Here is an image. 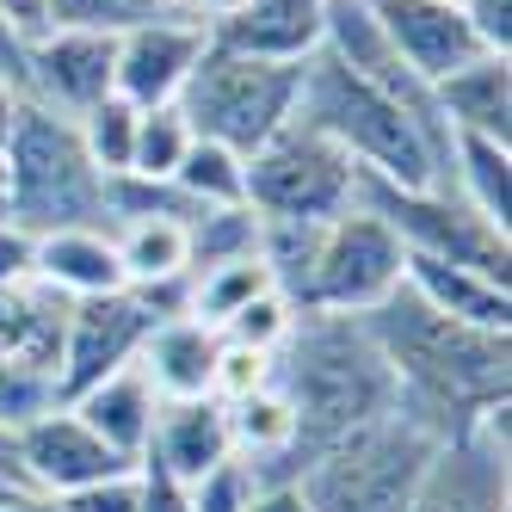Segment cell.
<instances>
[{
    "label": "cell",
    "mask_w": 512,
    "mask_h": 512,
    "mask_svg": "<svg viewBox=\"0 0 512 512\" xmlns=\"http://www.w3.org/2000/svg\"><path fill=\"white\" fill-rule=\"evenodd\" d=\"M62 408H75L105 445H112L118 457L142 463V451H149V438H155V414H161V395L155 383L142 377V364H124V371L112 377H99L93 389H81L75 401H62Z\"/></svg>",
    "instance_id": "20"
},
{
    "label": "cell",
    "mask_w": 512,
    "mask_h": 512,
    "mask_svg": "<svg viewBox=\"0 0 512 512\" xmlns=\"http://www.w3.org/2000/svg\"><path fill=\"white\" fill-rule=\"evenodd\" d=\"M0 192H7V161H0Z\"/></svg>",
    "instance_id": "47"
},
{
    "label": "cell",
    "mask_w": 512,
    "mask_h": 512,
    "mask_svg": "<svg viewBox=\"0 0 512 512\" xmlns=\"http://www.w3.org/2000/svg\"><path fill=\"white\" fill-rule=\"evenodd\" d=\"M75 136H81V149L87 161L105 173V179H118L130 173V142H136V105H124L118 93L112 99H99L93 112L75 118Z\"/></svg>",
    "instance_id": "28"
},
{
    "label": "cell",
    "mask_w": 512,
    "mask_h": 512,
    "mask_svg": "<svg viewBox=\"0 0 512 512\" xmlns=\"http://www.w3.org/2000/svg\"><path fill=\"white\" fill-rule=\"evenodd\" d=\"M241 7V0H186V13L198 19V25H216V19H229Z\"/></svg>",
    "instance_id": "44"
},
{
    "label": "cell",
    "mask_w": 512,
    "mask_h": 512,
    "mask_svg": "<svg viewBox=\"0 0 512 512\" xmlns=\"http://www.w3.org/2000/svg\"><path fill=\"white\" fill-rule=\"evenodd\" d=\"M297 303L284 297V290H260V297L253 303H241L223 327H216V334L223 340H235V346H253V352H278L284 340H290V327H297Z\"/></svg>",
    "instance_id": "30"
},
{
    "label": "cell",
    "mask_w": 512,
    "mask_h": 512,
    "mask_svg": "<svg viewBox=\"0 0 512 512\" xmlns=\"http://www.w3.org/2000/svg\"><path fill=\"white\" fill-rule=\"evenodd\" d=\"M31 284H44L62 303H87V297H112V290H124V266H118L112 229L31 235Z\"/></svg>",
    "instance_id": "17"
},
{
    "label": "cell",
    "mask_w": 512,
    "mask_h": 512,
    "mask_svg": "<svg viewBox=\"0 0 512 512\" xmlns=\"http://www.w3.org/2000/svg\"><path fill=\"white\" fill-rule=\"evenodd\" d=\"M136 512H192V488H179L173 475H161L155 463H142V506Z\"/></svg>",
    "instance_id": "37"
},
{
    "label": "cell",
    "mask_w": 512,
    "mask_h": 512,
    "mask_svg": "<svg viewBox=\"0 0 512 512\" xmlns=\"http://www.w3.org/2000/svg\"><path fill=\"white\" fill-rule=\"evenodd\" d=\"M142 463H155L161 475H173L179 488H198L204 475L229 469L235 463V445H229V414L223 401L210 395H192V401H161L155 414V438Z\"/></svg>",
    "instance_id": "16"
},
{
    "label": "cell",
    "mask_w": 512,
    "mask_h": 512,
    "mask_svg": "<svg viewBox=\"0 0 512 512\" xmlns=\"http://www.w3.org/2000/svg\"><path fill=\"white\" fill-rule=\"evenodd\" d=\"M216 346L223 334L192 315H173V321H155L149 340H142L136 364L142 377L155 383L161 401H192V395H210V371H216Z\"/></svg>",
    "instance_id": "22"
},
{
    "label": "cell",
    "mask_w": 512,
    "mask_h": 512,
    "mask_svg": "<svg viewBox=\"0 0 512 512\" xmlns=\"http://www.w3.org/2000/svg\"><path fill=\"white\" fill-rule=\"evenodd\" d=\"M112 62H118V31L99 25L38 31L25 44V99L50 105L62 118H81L99 99H112Z\"/></svg>",
    "instance_id": "12"
},
{
    "label": "cell",
    "mask_w": 512,
    "mask_h": 512,
    "mask_svg": "<svg viewBox=\"0 0 512 512\" xmlns=\"http://www.w3.org/2000/svg\"><path fill=\"white\" fill-rule=\"evenodd\" d=\"M50 408H62L56 377L50 371H31V364L0 358V432H19V426H31V420L50 414Z\"/></svg>",
    "instance_id": "31"
},
{
    "label": "cell",
    "mask_w": 512,
    "mask_h": 512,
    "mask_svg": "<svg viewBox=\"0 0 512 512\" xmlns=\"http://www.w3.org/2000/svg\"><path fill=\"white\" fill-rule=\"evenodd\" d=\"M75 25H99L93 0H44V31H75ZM105 31V25H99Z\"/></svg>",
    "instance_id": "40"
},
{
    "label": "cell",
    "mask_w": 512,
    "mask_h": 512,
    "mask_svg": "<svg viewBox=\"0 0 512 512\" xmlns=\"http://www.w3.org/2000/svg\"><path fill=\"white\" fill-rule=\"evenodd\" d=\"M445 438L451 432L438 420H426L408 401H395L371 426H358V432L334 438L327 451H315L309 469L297 475V488L315 512H408L420 494V475Z\"/></svg>",
    "instance_id": "5"
},
{
    "label": "cell",
    "mask_w": 512,
    "mask_h": 512,
    "mask_svg": "<svg viewBox=\"0 0 512 512\" xmlns=\"http://www.w3.org/2000/svg\"><path fill=\"white\" fill-rule=\"evenodd\" d=\"M99 25L105 31H130V25H149V19H192L186 0H93Z\"/></svg>",
    "instance_id": "35"
},
{
    "label": "cell",
    "mask_w": 512,
    "mask_h": 512,
    "mask_svg": "<svg viewBox=\"0 0 512 512\" xmlns=\"http://www.w3.org/2000/svg\"><path fill=\"white\" fill-rule=\"evenodd\" d=\"M457 13L488 56H512V0H457Z\"/></svg>",
    "instance_id": "34"
},
{
    "label": "cell",
    "mask_w": 512,
    "mask_h": 512,
    "mask_svg": "<svg viewBox=\"0 0 512 512\" xmlns=\"http://www.w3.org/2000/svg\"><path fill=\"white\" fill-rule=\"evenodd\" d=\"M506 408L512 401L475 414L457 438L432 451L408 512H506Z\"/></svg>",
    "instance_id": "10"
},
{
    "label": "cell",
    "mask_w": 512,
    "mask_h": 512,
    "mask_svg": "<svg viewBox=\"0 0 512 512\" xmlns=\"http://www.w3.org/2000/svg\"><path fill=\"white\" fill-rule=\"evenodd\" d=\"M31 278V235L13 229L7 216H0V290L7 284H25Z\"/></svg>",
    "instance_id": "38"
},
{
    "label": "cell",
    "mask_w": 512,
    "mask_h": 512,
    "mask_svg": "<svg viewBox=\"0 0 512 512\" xmlns=\"http://www.w3.org/2000/svg\"><path fill=\"white\" fill-rule=\"evenodd\" d=\"M260 290H272V272L260 253L247 260H223V266H198L192 272V290H186V315L204 321V327H223L241 303H253Z\"/></svg>",
    "instance_id": "25"
},
{
    "label": "cell",
    "mask_w": 512,
    "mask_h": 512,
    "mask_svg": "<svg viewBox=\"0 0 512 512\" xmlns=\"http://www.w3.org/2000/svg\"><path fill=\"white\" fill-rule=\"evenodd\" d=\"M327 0H241L229 19L210 25V44L266 56V62H309L321 50Z\"/></svg>",
    "instance_id": "18"
},
{
    "label": "cell",
    "mask_w": 512,
    "mask_h": 512,
    "mask_svg": "<svg viewBox=\"0 0 512 512\" xmlns=\"http://www.w3.org/2000/svg\"><path fill=\"white\" fill-rule=\"evenodd\" d=\"M272 383V352H253V346H235V340H223L216 346V371H210V401H241V395H253V389H266Z\"/></svg>",
    "instance_id": "32"
},
{
    "label": "cell",
    "mask_w": 512,
    "mask_h": 512,
    "mask_svg": "<svg viewBox=\"0 0 512 512\" xmlns=\"http://www.w3.org/2000/svg\"><path fill=\"white\" fill-rule=\"evenodd\" d=\"M371 13L383 25V38L395 44V56L408 62L426 87L457 75L463 62L488 56L482 44H475L469 19L457 13V0H371Z\"/></svg>",
    "instance_id": "15"
},
{
    "label": "cell",
    "mask_w": 512,
    "mask_h": 512,
    "mask_svg": "<svg viewBox=\"0 0 512 512\" xmlns=\"http://www.w3.org/2000/svg\"><path fill=\"white\" fill-rule=\"evenodd\" d=\"M352 204L358 167L303 118H290L247 155V210L260 223H334Z\"/></svg>",
    "instance_id": "7"
},
{
    "label": "cell",
    "mask_w": 512,
    "mask_h": 512,
    "mask_svg": "<svg viewBox=\"0 0 512 512\" xmlns=\"http://www.w3.org/2000/svg\"><path fill=\"white\" fill-rule=\"evenodd\" d=\"M247 512H315L297 482H247Z\"/></svg>",
    "instance_id": "39"
},
{
    "label": "cell",
    "mask_w": 512,
    "mask_h": 512,
    "mask_svg": "<svg viewBox=\"0 0 512 512\" xmlns=\"http://www.w3.org/2000/svg\"><path fill=\"white\" fill-rule=\"evenodd\" d=\"M297 87H303V62H266V56H241L223 44H204L198 68L179 87V118L192 124V136L223 142L241 161L260 149L266 136H278L297 112Z\"/></svg>",
    "instance_id": "6"
},
{
    "label": "cell",
    "mask_w": 512,
    "mask_h": 512,
    "mask_svg": "<svg viewBox=\"0 0 512 512\" xmlns=\"http://www.w3.org/2000/svg\"><path fill=\"white\" fill-rule=\"evenodd\" d=\"M149 303L136 290H112V297H87V303H68V321H62V358H56V395L75 401L81 389H93L99 377L136 364L142 340H149Z\"/></svg>",
    "instance_id": "11"
},
{
    "label": "cell",
    "mask_w": 512,
    "mask_h": 512,
    "mask_svg": "<svg viewBox=\"0 0 512 512\" xmlns=\"http://www.w3.org/2000/svg\"><path fill=\"white\" fill-rule=\"evenodd\" d=\"M192 512H247V475H241V463L204 475V482L192 488Z\"/></svg>",
    "instance_id": "36"
},
{
    "label": "cell",
    "mask_w": 512,
    "mask_h": 512,
    "mask_svg": "<svg viewBox=\"0 0 512 512\" xmlns=\"http://www.w3.org/2000/svg\"><path fill=\"white\" fill-rule=\"evenodd\" d=\"M19 105H25V93H19V81L0 68V142L13 136V124H19Z\"/></svg>",
    "instance_id": "43"
},
{
    "label": "cell",
    "mask_w": 512,
    "mask_h": 512,
    "mask_svg": "<svg viewBox=\"0 0 512 512\" xmlns=\"http://www.w3.org/2000/svg\"><path fill=\"white\" fill-rule=\"evenodd\" d=\"M408 253L401 241L377 223L371 210H346L334 223H321V247H315V278H309V309L327 315H371L389 290L401 284Z\"/></svg>",
    "instance_id": "9"
},
{
    "label": "cell",
    "mask_w": 512,
    "mask_h": 512,
    "mask_svg": "<svg viewBox=\"0 0 512 512\" xmlns=\"http://www.w3.org/2000/svg\"><path fill=\"white\" fill-rule=\"evenodd\" d=\"M56 506L62 512H136L142 506V463L105 475V482H87L75 494H56Z\"/></svg>",
    "instance_id": "33"
},
{
    "label": "cell",
    "mask_w": 512,
    "mask_h": 512,
    "mask_svg": "<svg viewBox=\"0 0 512 512\" xmlns=\"http://www.w3.org/2000/svg\"><path fill=\"white\" fill-rule=\"evenodd\" d=\"M118 241V266H124V284H173L192 272V235L179 216H130V223L112 229Z\"/></svg>",
    "instance_id": "24"
},
{
    "label": "cell",
    "mask_w": 512,
    "mask_h": 512,
    "mask_svg": "<svg viewBox=\"0 0 512 512\" xmlns=\"http://www.w3.org/2000/svg\"><path fill=\"white\" fill-rule=\"evenodd\" d=\"M192 235V272L198 266H223V260H247V253H260V216L247 204L235 210H204L186 223Z\"/></svg>",
    "instance_id": "29"
},
{
    "label": "cell",
    "mask_w": 512,
    "mask_h": 512,
    "mask_svg": "<svg viewBox=\"0 0 512 512\" xmlns=\"http://www.w3.org/2000/svg\"><path fill=\"white\" fill-rule=\"evenodd\" d=\"M19 494H25V488H13V482H0V512H7V506H13Z\"/></svg>",
    "instance_id": "46"
},
{
    "label": "cell",
    "mask_w": 512,
    "mask_h": 512,
    "mask_svg": "<svg viewBox=\"0 0 512 512\" xmlns=\"http://www.w3.org/2000/svg\"><path fill=\"white\" fill-rule=\"evenodd\" d=\"M7 161V192H0V216L25 235H50V229H112V198L105 179L81 136L75 118L50 112V105H19L13 136L0 142Z\"/></svg>",
    "instance_id": "4"
},
{
    "label": "cell",
    "mask_w": 512,
    "mask_h": 512,
    "mask_svg": "<svg viewBox=\"0 0 512 512\" xmlns=\"http://www.w3.org/2000/svg\"><path fill=\"white\" fill-rule=\"evenodd\" d=\"M358 210H371L377 223L401 241V253H420V260H451L469 272H488L500 284L512 266V235L488 229L457 192L445 186H395V179L358 173Z\"/></svg>",
    "instance_id": "8"
},
{
    "label": "cell",
    "mask_w": 512,
    "mask_h": 512,
    "mask_svg": "<svg viewBox=\"0 0 512 512\" xmlns=\"http://www.w3.org/2000/svg\"><path fill=\"white\" fill-rule=\"evenodd\" d=\"M0 19H7L19 38L31 44V38L44 31V0H0Z\"/></svg>",
    "instance_id": "41"
},
{
    "label": "cell",
    "mask_w": 512,
    "mask_h": 512,
    "mask_svg": "<svg viewBox=\"0 0 512 512\" xmlns=\"http://www.w3.org/2000/svg\"><path fill=\"white\" fill-rule=\"evenodd\" d=\"M173 186L186 192L198 210H235V204H247V161L235 149H223V142L192 136L186 161L173 167Z\"/></svg>",
    "instance_id": "26"
},
{
    "label": "cell",
    "mask_w": 512,
    "mask_h": 512,
    "mask_svg": "<svg viewBox=\"0 0 512 512\" xmlns=\"http://www.w3.org/2000/svg\"><path fill=\"white\" fill-rule=\"evenodd\" d=\"M401 284H408L420 303H432L438 315H451V321L488 327V334H512V284H500L488 272H469V266H451V260H420V253H408Z\"/></svg>",
    "instance_id": "21"
},
{
    "label": "cell",
    "mask_w": 512,
    "mask_h": 512,
    "mask_svg": "<svg viewBox=\"0 0 512 512\" xmlns=\"http://www.w3.org/2000/svg\"><path fill=\"white\" fill-rule=\"evenodd\" d=\"M432 105L451 136H482L512 149V56H475L432 87Z\"/></svg>",
    "instance_id": "19"
},
{
    "label": "cell",
    "mask_w": 512,
    "mask_h": 512,
    "mask_svg": "<svg viewBox=\"0 0 512 512\" xmlns=\"http://www.w3.org/2000/svg\"><path fill=\"white\" fill-rule=\"evenodd\" d=\"M272 383L284 389L290 414H297V475L309 469L315 451L371 426L377 414H389L401 401L395 371L383 364L377 340L364 334V321L327 315V309L297 315L290 340L272 352Z\"/></svg>",
    "instance_id": "2"
},
{
    "label": "cell",
    "mask_w": 512,
    "mask_h": 512,
    "mask_svg": "<svg viewBox=\"0 0 512 512\" xmlns=\"http://www.w3.org/2000/svg\"><path fill=\"white\" fill-rule=\"evenodd\" d=\"M210 44V25L198 19H149V25H130L118 31V62H112V93L136 112L149 105H173L186 75L198 68Z\"/></svg>",
    "instance_id": "14"
},
{
    "label": "cell",
    "mask_w": 512,
    "mask_h": 512,
    "mask_svg": "<svg viewBox=\"0 0 512 512\" xmlns=\"http://www.w3.org/2000/svg\"><path fill=\"white\" fill-rule=\"evenodd\" d=\"M13 451H19V469H25L31 494H50V500L75 494L87 482H105V475H118V469H136L130 457H118L112 445H105L75 408H50L31 426H19Z\"/></svg>",
    "instance_id": "13"
},
{
    "label": "cell",
    "mask_w": 512,
    "mask_h": 512,
    "mask_svg": "<svg viewBox=\"0 0 512 512\" xmlns=\"http://www.w3.org/2000/svg\"><path fill=\"white\" fill-rule=\"evenodd\" d=\"M0 68H7V75L19 81V93H25V38H19L7 19H0Z\"/></svg>",
    "instance_id": "42"
},
{
    "label": "cell",
    "mask_w": 512,
    "mask_h": 512,
    "mask_svg": "<svg viewBox=\"0 0 512 512\" xmlns=\"http://www.w3.org/2000/svg\"><path fill=\"white\" fill-rule=\"evenodd\" d=\"M445 192H457L488 229L512 235V149L482 136H451V173Z\"/></svg>",
    "instance_id": "23"
},
{
    "label": "cell",
    "mask_w": 512,
    "mask_h": 512,
    "mask_svg": "<svg viewBox=\"0 0 512 512\" xmlns=\"http://www.w3.org/2000/svg\"><path fill=\"white\" fill-rule=\"evenodd\" d=\"M7 512H62V506H56L50 494H19V500H13Z\"/></svg>",
    "instance_id": "45"
},
{
    "label": "cell",
    "mask_w": 512,
    "mask_h": 512,
    "mask_svg": "<svg viewBox=\"0 0 512 512\" xmlns=\"http://www.w3.org/2000/svg\"><path fill=\"white\" fill-rule=\"evenodd\" d=\"M358 321H364V334L377 340L383 364L395 371L401 401L420 408L426 420H438L451 438L475 414L512 401V334H488V327L438 315L408 284H395L389 297Z\"/></svg>",
    "instance_id": "1"
},
{
    "label": "cell",
    "mask_w": 512,
    "mask_h": 512,
    "mask_svg": "<svg viewBox=\"0 0 512 512\" xmlns=\"http://www.w3.org/2000/svg\"><path fill=\"white\" fill-rule=\"evenodd\" d=\"M192 149V124L179 118V105H149L136 112V142H130V173L136 179H173V167Z\"/></svg>",
    "instance_id": "27"
},
{
    "label": "cell",
    "mask_w": 512,
    "mask_h": 512,
    "mask_svg": "<svg viewBox=\"0 0 512 512\" xmlns=\"http://www.w3.org/2000/svg\"><path fill=\"white\" fill-rule=\"evenodd\" d=\"M290 118L321 130L358 173L395 179V186H445L451 173V136L426 130L401 99L352 75L327 50L303 62V87H297V112Z\"/></svg>",
    "instance_id": "3"
}]
</instances>
